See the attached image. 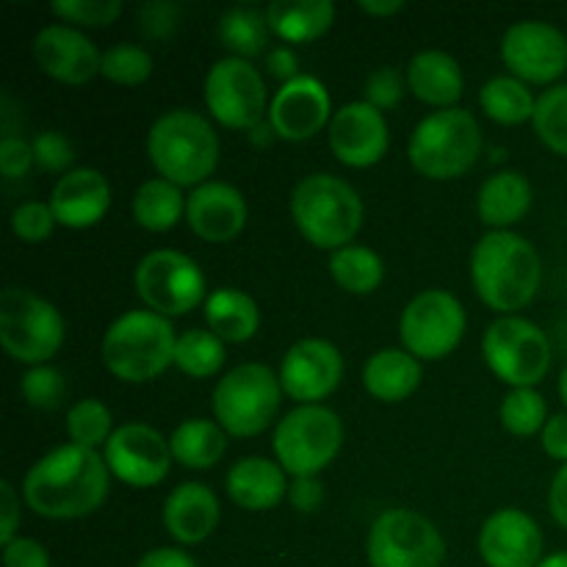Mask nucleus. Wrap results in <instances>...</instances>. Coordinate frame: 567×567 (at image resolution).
<instances>
[{
    "mask_svg": "<svg viewBox=\"0 0 567 567\" xmlns=\"http://www.w3.org/2000/svg\"><path fill=\"white\" fill-rule=\"evenodd\" d=\"M109 476L103 454L64 443L31 465L22 482V498L42 518H83L109 498Z\"/></svg>",
    "mask_w": 567,
    "mask_h": 567,
    "instance_id": "1",
    "label": "nucleus"
},
{
    "mask_svg": "<svg viewBox=\"0 0 567 567\" xmlns=\"http://www.w3.org/2000/svg\"><path fill=\"white\" fill-rule=\"evenodd\" d=\"M471 280L482 302L498 313H513L535 299L543 264L535 244L513 230H491L471 252Z\"/></svg>",
    "mask_w": 567,
    "mask_h": 567,
    "instance_id": "2",
    "label": "nucleus"
},
{
    "mask_svg": "<svg viewBox=\"0 0 567 567\" xmlns=\"http://www.w3.org/2000/svg\"><path fill=\"white\" fill-rule=\"evenodd\" d=\"M147 155L164 181L197 188L219 164V136L197 111L172 109L150 127Z\"/></svg>",
    "mask_w": 567,
    "mask_h": 567,
    "instance_id": "3",
    "label": "nucleus"
},
{
    "mask_svg": "<svg viewBox=\"0 0 567 567\" xmlns=\"http://www.w3.org/2000/svg\"><path fill=\"white\" fill-rule=\"evenodd\" d=\"M177 336L166 316L153 310H127L103 336V363L116 380L150 382L175 365Z\"/></svg>",
    "mask_w": 567,
    "mask_h": 567,
    "instance_id": "4",
    "label": "nucleus"
},
{
    "mask_svg": "<svg viewBox=\"0 0 567 567\" xmlns=\"http://www.w3.org/2000/svg\"><path fill=\"white\" fill-rule=\"evenodd\" d=\"M291 216L313 247L336 252L349 247L363 227V199L341 177L316 172L293 188Z\"/></svg>",
    "mask_w": 567,
    "mask_h": 567,
    "instance_id": "5",
    "label": "nucleus"
},
{
    "mask_svg": "<svg viewBox=\"0 0 567 567\" xmlns=\"http://www.w3.org/2000/svg\"><path fill=\"white\" fill-rule=\"evenodd\" d=\"M480 153V122L471 111L457 105L424 116L408 144L410 164L430 181H454L465 175L476 164Z\"/></svg>",
    "mask_w": 567,
    "mask_h": 567,
    "instance_id": "6",
    "label": "nucleus"
},
{
    "mask_svg": "<svg viewBox=\"0 0 567 567\" xmlns=\"http://www.w3.org/2000/svg\"><path fill=\"white\" fill-rule=\"evenodd\" d=\"M280 374L264 363H244L227 371L214 388V421L233 437H255L280 410Z\"/></svg>",
    "mask_w": 567,
    "mask_h": 567,
    "instance_id": "7",
    "label": "nucleus"
},
{
    "mask_svg": "<svg viewBox=\"0 0 567 567\" xmlns=\"http://www.w3.org/2000/svg\"><path fill=\"white\" fill-rule=\"evenodd\" d=\"M341 443V419L324 404H299L275 430L277 463L293 480L319 476L338 457Z\"/></svg>",
    "mask_w": 567,
    "mask_h": 567,
    "instance_id": "8",
    "label": "nucleus"
},
{
    "mask_svg": "<svg viewBox=\"0 0 567 567\" xmlns=\"http://www.w3.org/2000/svg\"><path fill=\"white\" fill-rule=\"evenodd\" d=\"M0 341L20 363L44 365L64 343V319L48 299L28 288H3L0 293Z\"/></svg>",
    "mask_w": 567,
    "mask_h": 567,
    "instance_id": "9",
    "label": "nucleus"
},
{
    "mask_svg": "<svg viewBox=\"0 0 567 567\" xmlns=\"http://www.w3.org/2000/svg\"><path fill=\"white\" fill-rule=\"evenodd\" d=\"M482 354L493 374L513 388H535L551 369V341L546 332L520 316H502L487 327Z\"/></svg>",
    "mask_w": 567,
    "mask_h": 567,
    "instance_id": "10",
    "label": "nucleus"
},
{
    "mask_svg": "<svg viewBox=\"0 0 567 567\" xmlns=\"http://www.w3.org/2000/svg\"><path fill=\"white\" fill-rule=\"evenodd\" d=\"M371 567H443L446 543L437 526L413 509H385L365 543Z\"/></svg>",
    "mask_w": 567,
    "mask_h": 567,
    "instance_id": "11",
    "label": "nucleus"
},
{
    "mask_svg": "<svg viewBox=\"0 0 567 567\" xmlns=\"http://www.w3.org/2000/svg\"><path fill=\"white\" fill-rule=\"evenodd\" d=\"M133 286L142 302L158 316H186L205 297V275L197 260L177 249H153L138 260Z\"/></svg>",
    "mask_w": 567,
    "mask_h": 567,
    "instance_id": "12",
    "label": "nucleus"
},
{
    "mask_svg": "<svg viewBox=\"0 0 567 567\" xmlns=\"http://www.w3.org/2000/svg\"><path fill=\"white\" fill-rule=\"evenodd\" d=\"M465 310L454 293L430 288L410 299L399 321L404 349L419 360H441L460 347L465 336Z\"/></svg>",
    "mask_w": 567,
    "mask_h": 567,
    "instance_id": "13",
    "label": "nucleus"
},
{
    "mask_svg": "<svg viewBox=\"0 0 567 567\" xmlns=\"http://www.w3.org/2000/svg\"><path fill=\"white\" fill-rule=\"evenodd\" d=\"M205 103L225 127L252 131L266 111V86L258 66L238 55L216 61L205 75Z\"/></svg>",
    "mask_w": 567,
    "mask_h": 567,
    "instance_id": "14",
    "label": "nucleus"
},
{
    "mask_svg": "<svg viewBox=\"0 0 567 567\" xmlns=\"http://www.w3.org/2000/svg\"><path fill=\"white\" fill-rule=\"evenodd\" d=\"M103 460L111 476L144 491L166 480L175 457H172L169 441L158 430L133 421V424L116 426L114 435L103 446Z\"/></svg>",
    "mask_w": 567,
    "mask_h": 567,
    "instance_id": "15",
    "label": "nucleus"
},
{
    "mask_svg": "<svg viewBox=\"0 0 567 567\" xmlns=\"http://www.w3.org/2000/svg\"><path fill=\"white\" fill-rule=\"evenodd\" d=\"M502 61L524 83H554L567 70V37L546 20H520L502 39Z\"/></svg>",
    "mask_w": 567,
    "mask_h": 567,
    "instance_id": "16",
    "label": "nucleus"
},
{
    "mask_svg": "<svg viewBox=\"0 0 567 567\" xmlns=\"http://www.w3.org/2000/svg\"><path fill=\"white\" fill-rule=\"evenodd\" d=\"M343 377V358L324 338L293 343L280 363V385L299 404H319L330 396Z\"/></svg>",
    "mask_w": 567,
    "mask_h": 567,
    "instance_id": "17",
    "label": "nucleus"
},
{
    "mask_svg": "<svg viewBox=\"0 0 567 567\" xmlns=\"http://www.w3.org/2000/svg\"><path fill=\"white\" fill-rule=\"evenodd\" d=\"M388 144H391V136H388L385 116L365 100L341 105L332 114L330 150L341 164L354 166V169L374 166L377 161L385 158Z\"/></svg>",
    "mask_w": 567,
    "mask_h": 567,
    "instance_id": "18",
    "label": "nucleus"
},
{
    "mask_svg": "<svg viewBox=\"0 0 567 567\" xmlns=\"http://www.w3.org/2000/svg\"><path fill=\"white\" fill-rule=\"evenodd\" d=\"M330 114L332 103L324 83L313 75H297L277 89L269 105V125L275 127V136L305 142L332 122Z\"/></svg>",
    "mask_w": 567,
    "mask_h": 567,
    "instance_id": "19",
    "label": "nucleus"
},
{
    "mask_svg": "<svg viewBox=\"0 0 567 567\" xmlns=\"http://www.w3.org/2000/svg\"><path fill=\"white\" fill-rule=\"evenodd\" d=\"M33 59L50 78L70 86L89 83L94 75H100V64H103L97 44L66 22L44 25L33 37Z\"/></svg>",
    "mask_w": 567,
    "mask_h": 567,
    "instance_id": "20",
    "label": "nucleus"
},
{
    "mask_svg": "<svg viewBox=\"0 0 567 567\" xmlns=\"http://www.w3.org/2000/svg\"><path fill=\"white\" fill-rule=\"evenodd\" d=\"M480 554L487 567H537L543 563V532L524 509H498L482 524Z\"/></svg>",
    "mask_w": 567,
    "mask_h": 567,
    "instance_id": "21",
    "label": "nucleus"
},
{
    "mask_svg": "<svg viewBox=\"0 0 567 567\" xmlns=\"http://www.w3.org/2000/svg\"><path fill=\"white\" fill-rule=\"evenodd\" d=\"M186 221L203 241L225 244L247 225V199L230 183L208 181L186 197Z\"/></svg>",
    "mask_w": 567,
    "mask_h": 567,
    "instance_id": "22",
    "label": "nucleus"
},
{
    "mask_svg": "<svg viewBox=\"0 0 567 567\" xmlns=\"http://www.w3.org/2000/svg\"><path fill=\"white\" fill-rule=\"evenodd\" d=\"M111 208V186L103 172L70 169L50 192V210L55 221L70 230H86L94 227Z\"/></svg>",
    "mask_w": 567,
    "mask_h": 567,
    "instance_id": "23",
    "label": "nucleus"
},
{
    "mask_svg": "<svg viewBox=\"0 0 567 567\" xmlns=\"http://www.w3.org/2000/svg\"><path fill=\"white\" fill-rule=\"evenodd\" d=\"M219 498L208 485H199V482H183L164 502V526L172 540L181 546H197L208 540L219 526Z\"/></svg>",
    "mask_w": 567,
    "mask_h": 567,
    "instance_id": "24",
    "label": "nucleus"
},
{
    "mask_svg": "<svg viewBox=\"0 0 567 567\" xmlns=\"http://www.w3.org/2000/svg\"><path fill=\"white\" fill-rule=\"evenodd\" d=\"M227 496L249 513L275 509L288 496V480L280 463L266 457H244L227 471Z\"/></svg>",
    "mask_w": 567,
    "mask_h": 567,
    "instance_id": "25",
    "label": "nucleus"
},
{
    "mask_svg": "<svg viewBox=\"0 0 567 567\" xmlns=\"http://www.w3.org/2000/svg\"><path fill=\"white\" fill-rule=\"evenodd\" d=\"M408 86L424 103L437 105L441 111L454 109V103L463 97V66L443 50H424L410 59Z\"/></svg>",
    "mask_w": 567,
    "mask_h": 567,
    "instance_id": "26",
    "label": "nucleus"
},
{
    "mask_svg": "<svg viewBox=\"0 0 567 567\" xmlns=\"http://www.w3.org/2000/svg\"><path fill=\"white\" fill-rule=\"evenodd\" d=\"M532 208V183L515 169H502L487 177L476 197L480 219L491 230H509Z\"/></svg>",
    "mask_w": 567,
    "mask_h": 567,
    "instance_id": "27",
    "label": "nucleus"
},
{
    "mask_svg": "<svg viewBox=\"0 0 567 567\" xmlns=\"http://www.w3.org/2000/svg\"><path fill=\"white\" fill-rule=\"evenodd\" d=\"M421 360L408 349H382L371 354L363 369V385L380 402L393 404L413 396L421 385Z\"/></svg>",
    "mask_w": 567,
    "mask_h": 567,
    "instance_id": "28",
    "label": "nucleus"
},
{
    "mask_svg": "<svg viewBox=\"0 0 567 567\" xmlns=\"http://www.w3.org/2000/svg\"><path fill=\"white\" fill-rule=\"evenodd\" d=\"M332 20H336V6L330 0H299V3L275 0L266 6V22L271 33L288 44L313 42L324 37L332 28Z\"/></svg>",
    "mask_w": 567,
    "mask_h": 567,
    "instance_id": "29",
    "label": "nucleus"
},
{
    "mask_svg": "<svg viewBox=\"0 0 567 567\" xmlns=\"http://www.w3.org/2000/svg\"><path fill=\"white\" fill-rule=\"evenodd\" d=\"M205 321H208L210 332L221 338L225 343H244L258 332L260 327V310L238 288H216L205 299Z\"/></svg>",
    "mask_w": 567,
    "mask_h": 567,
    "instance_id": "30",
    "label": "nucleus"
},
{
    "mask_svg": "<svg viewBox=\"0 0 567 567\" xmlns=\"http://www.w3.org/2000/svg\"><path fill=\"white\" fill-rule=\"evenodd\" d=\"M172 457L192 471H208L225 457L227 432L216 421L188 419L169 435Z\"/></svg>",
    "mask_w": 567,
    "mask_h": 567,
    "instance_id": "31",
    "label": "nucleus"
},
{
    "mask_svg": "<svg viewBox=\"0 0 567 567\" xmlns=\"http://www.w3.org/2000/svg\"><path fill=\"white\" fill-rule=\"evenodd\" d=\"M131 210L138 227L150 233H166L186 214V197H183L181 186L164 181V177H153L138 186Z\"/></svg>",
    "mask_w": 567,
    "mask_h": 567,
    "instance_id": "32",
    "label": "nucleus"
},
{
    "mask_svg": "<svg viewBox=\"0 0 567 567\" xmlns=\"http://www.w3.org/2000/svg\"><path fill=\"white\" fill-rule=\"evenodd\" d=\"M482 111L498 125H520L532 120L537 109V100L532 94L529 83L518 81L515 75H498L482 86L480 92Z\"/></svg>",
    "mask_w": 567,
    "mask_h": 567,
    "instance_id": "33",
    "label": "nucleus"
},
{
    "mask_svg": "<svg viewBox=\"0 0 567 567\" xmlns=\"http://www.w3.org/2000/svg\"><path fill=\"white\" fill-rule=\"evenodd\" d=\"M269 33L271 28L266 22V11L249 9V6H236V9L225 11L219 20V39L238 59L249 61L255 55H269Z\"/></svg>",
    "mask_w": 567,
    "mask_h": 567,
    "instance_id": "34",
    "label": "nucleus"
},
{
    "mask_svg": "<svg viewBox=\"0 0 567 567\" xmlns=\"http://www.w3.org/2000/svg\"><path fill=\"white\" fill-rule=\"evenodd\" d=\"M330 275L343 291L371 293L380 288L382 277H385V266H382V258L374 249L349 244V247L336 249L330 255Z\"/></svg>",
    "mask_w": 567,
    "mask_h": 567,
    "instance_id": "35",
    "label": "nucleus"
},
{
    "mask_svg": "<svg viewBox=\"0 0 567 567\" xmlns=\"http://www.w3.org/2000/svg\"><path fill=\"white\" fill-rule=\"evenodd\" d=\"M225 341L210 330H186L177 336L175 365L194 380H205L225 365Z\"/></svg>",
    "mask_w": 567,
    "mask_h": 567,
    "instance_id": "36",
    "label": "nucleus"
},
{
    "mask_svg": "<svg viewBox=\"0 0 567 567\" xmlns=\"http://www.w3.org/2000/svg\"><path fill=\"white\" fill-rule=\"evenodd\" d=\"M502 426L509 435L518 437H532L537 432H543V426L548 424V408L546 399L535 388H513V391L504 396L502 410Z\"/></svg>",
    "mask_w": 567,
    "mask_h": 567,
    "instance_id": "37",
    "label": "nucleus"
},
{
    "mask_svg": "<svg viewBox=\"0 0 567 567\" xmlns=\"http://www.w3.org/2000/svg\"><path fill=\"white\" fill-rule=\"evenodd\" d=\"M66 435L75 446L94 449L109 443V437L114 435V419H111V410L105 408L100 399H81L78 404H72L70 413H66Z\"/></svg>",
    "mask_w": 567,
    "mask_h": 567,
    "instance_id": "38",
    "label": "nucleus"
},
{
    "mask_svg": "<svg viewBox=\"0 0 567 567\" xmlns=\"http://www.w3.org/2000/svg\"><path fill=\"white\" fill-rule=\"evenodd\" d=\"M532 122H535V133L548 150H554L557 155H567V83H557L537 97Z\"/></svg>",
    "mask_w": 567,
    "mask_h": 567,
    "instance_id": "39",
    "label": "nucleus"
},
{
    "mask_svg": "<svg viewBox=\"0 0 567 567\" xmlns=\"http://www.w3.org/2000/svg\"><path fill=\"white\" fill-rule=\"evenodd\" d=\"M100 75L120 86H136L153 75V55L133 42H120L103 53Z\"/></svg>",
    "mask_w": 567,
    "mask_h": 567,
    "instance_id": "40",
    "label": "nucleus"
},
{
    "mask_svg": "<svg viewBox=\"0 0 567 567\" xmlns=\"http://www.w3.org/2000/svg\"><path fill=\"white\" fill-rule=\"evenodd\" d=\"M64 374L53 365H33L20 382V393L31 408L37 410H55L61 404V396H64Z\"/></svg>",
    "mask_w": 567,
    "mask_h": 567,
    "instance_id": "41",
    "label": "nucleus"
},
{
    "mask_svg": "<svg viewBox=\"0 0 567 567\" xmlns=\"http://www.w3.org/2000/svg\"><path fill=\"white\" fill-rule=\"evenodd\" d=\"M50 9L61 22H75L86 28L111 25L122 14L120 0H55Z\"/></svg>",
    "mask_w": 567,
    "mask_h": 567,
    "instance_id": "42",
    "label": "nucleus"
},
{
    "mask_svg": "<svg viewBox=\"0 0 567 567\" xmlns=\"http://www.w3.org/2000/svg\"><path fill=\"white\" fill-rule=\"evenodd\" d=\"M59 225L50 210V203H39V199H31V203H20L11 214V230L20 241L37 244L44 241V238L53 233V227Z\"/></svg>",
    "mask_w": 567,
    "mask_h": 567,
    "instance_id": "43",
    "label": "nucleus"
},
{
    "mask_svg": "<svg viewBox=\"0 0 567 567\" xmlns=\"http://www.w3.org/2000/svg\"><path fill=\"white\" fill-rule=\"evenodd\" d=\"M33 147V164L42 172H64L66 166L75 161V150H72L70 138L59 131L39 133L31 142Z\"/></svg>",
    "mask_w": 567,
    "mask_h": 567,
    "instance_id": "44",
    "label": "nucleus"
},
{
    "mask_svg": "<svg viewBox=\"0 0 567 567\" xmlns=\"http://www.w3.org/2000/svg\"><path fill=\"white\" fill-rule=\"evenodd\" d=\"M404 81L399 75V70L393 66H380L377 72H371L369 81H365V103H371L374 109L388 111L402 100Z\"/></svg>",
    "mask_w": 567,
    "mask_h": 567,
    "instance_id": "45",
    "label": "nucleus"
},
{
    "mask_svg": "<svg viewBox=\"0 0 567 567\" xmlns=\"http://www.w3.org/2000/svg\"><path fill=\"white\" fill-rule=\"evenodd\" d=\"M33 164V147L25 142V138L14 136V133H3L0 138V172L9 181H20V177L28 175V169Z\"/></svg>",
    "mask_w": 567,
    "mask_h": 567,
    "instance_id": "46",
    "label": "nucleus"
},
{
    "mask_svg": "<svg viewBox=\"0 0 567 567\" xmlns=\"http://www.w3.org/2000/svg\"><path fill=\"white\" fill-rule=\"evenodd\" d=\"M3 567H50V554L31 537H17L3 546Z\"/></svg>",
    "mask_w": 567,
    "mask_h": 567,
    "instance_id": "47",
    "label": "nucleus"
},
{
    "mask_svg": "<svg viewBox=\"0 0 567 567\" xmlns=\"http://www.w3.org/2000/svg\"><path fill=\"white\" fill-rule=\"evenodd\" d=\"M177 17L181 9L175 3H147L142 9V31L150 39L169 37L177 28Z\"/></svg>",
    "mask_w": 567,
    "mask_h": 567,
    "instance_id": "48",
    "label": "nucleus"
},
{
    "mask_svg": "<svg viewBox=\"0 0 567 567\" xmlns=\"http://www.w3.org/2000/svg\"><path fill=\"white\" fill-rule=\"evenodd\" d=\"M17 526H20V502L11 482H0V546L17 540Z\"/></svg>",
    "mask_w": 567,
    "mask_h": 567,
    "instance_id": "49",
    "label": "nucleus"
},
{
    "mask_svg": "<svg viewBox=\"0 0 567 567\" xmlns=\"http://www.w3.org/2000/svg\"><path fill=\"white\" fill-rule=\"evenodd\" d=\"M288 498L299 513H316L324 502V485L319 482V476H302V480H293Z\"/></svg>",
    "mask_w": 567,
    "mask_h": 567,
    "instance_id": "50",
    "label": "nucleus"
},
{
    "mask_svg": "<svg viewBox=\"0 0 567 567\" xmlns=\"http://www.w3.org/2000/svg\"><path fill=\"white\" fill-rule=\"evenodd\" d=\"M543 452L551 460L567 463V413H557L548 419V424L543 426Z\"/></svg>",
    "mask_w": 567,
    "mask_h": 567,
    "instance_id": "51",
    "label": "nucleus"
},
{
    "mask_svg": "<svg viewBox=\"0 0 567 567\" xmlns=\"http://www.w3.org/2000/svg\"><path fill=\"white\" fill-rule=\"evenodd\" d=\"M548 513L567 532V463L559 465L548 487Z\"/></svg>",
    "mask_w": 567,
    "mask_h": 567,
    "instance_id": "52",
    "label": "nucleus"
},
{
    "mask_svg": "<svg viewBox=\"0 0 567 567\" xmlns=\"http://www.w3.org/2000/svg\"><path fill=\"white\" fill-rule=\"evenodd\" d=\"M136 567H197L183 548H153L138 559Z\"/></svg>",
    "mask_w": 567,
    "mask_h": 567,
    "instance_id": "53",
    "label": "nucleus"
},
{
    "mask_svg": "<svg viewBox=\"0 0 567 567\" xmlns=\"http://www.w3.org/2000/svg\"><path fill=\"white\" fill-rule=\"evenodd\" d=\"M266 61H269L271 75L280 78L282 83L293 81V78H297V55H293V50L275 48V50H269Z\"/></svg>",
    "mask_w": 567,
    "mask_h": 567,
    "instance_id": "54",
    "label": "nucleus"
},
{
    "mask_svg": "<svg viewBox=\"0 0 567 567\" xmlns=\"http://www.w3.org/2000/svg\"><path fill=\"white\" fill-rule=\"evenodd\" d=\"M360 9H363L365 14L388 17V14H396V11H402L404 3H402V0H377V3H371V0H363V3H360Z\"/></svg>",
    "mask_w": 567,
    "mask_h": 567,
    "instance_id": "55",
    "label": "nucleus"
},
{
    "mask_svg": "<svg viewBox=\"0 0 567 567\" xmlns=\"http://www.w3.org/2000/svg\"><path fill=\"white\" fill-rule=\"evenodd\" d=\"M537 567H567V551L548 554V557H543V563Z\"/></svg>",
    "mask_w": 567,
    "mask_h": 567,
    "instance_id": "56",
    "label": "nucleus"
},
{
    "mask_svg": "<svg viewBox=\"0 0 567 567\" xmlns=\"http://www.w3.org/2000/svg\"><path fill=\"white\" fill-rule=\"evenodd\" d=\"M559 396H563V402L567 408V365L563 369V374H559Z\"/></svg>",
    "mask_w": 567,
    "mask_h": 567,
    "instance_id": "57",
    "label": "nucleus"
}]
</instances>
